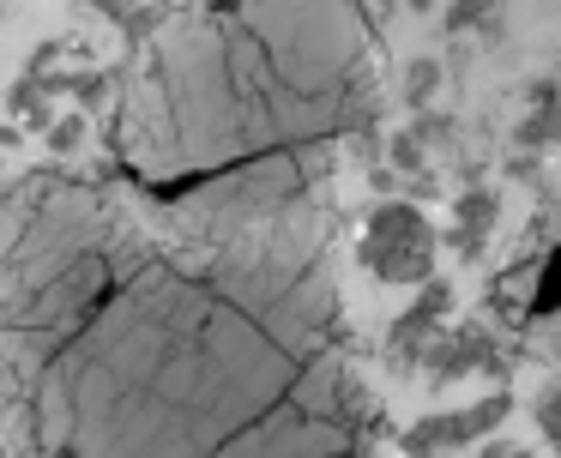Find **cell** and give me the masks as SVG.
<instances>
[{
    "label": "cell",
    "mask_w": 561,
    "mask_h": 458,
    "mask_svg": "<svg viewBox=\"0 0 561 458\" xmlns=\"http://www.w3.org/2000/svg\"><path fill=\"white\" fill-rule=\"evenodd\" d=\"M423 374L428 386H453L465 374H507V362H501V344L483 320H465L453 332H435V344L423 350Z\"/></svg>",
    "instance_id": "obj_3"
},
{
    "label": "cell",
    "mask_w": 561,
    "mask_h": 458,
    "mask_svg": "<svg viewBox=\"0 0 561 458\" xmlns=\"http://www.w3.org/2000/svg\"><path fill=\"white\" fill-rule=\"evenodd\" d=\"M501 458H537V453H525V446H507V453H501Z\"/></svg>",
    "instance_id": "obj_16"
},
{
    "label": "cell",
    "mask_w": 561,
    "mask_h": 458,
    "mask_svg": "<svg viewBox=\"0 0 561 458\" xmlns=\"http://www.w3.org/2000/svg\"><path fill=\"white\" fill-rule=\"evenodd\" d=\"M501 224V193L495 187H465L459 199H453V229H447V241H453V253H465V260H483V248H489V229Z\"/></svg>",
    "instance_id": "obj_5"
},
{
    "label": "cell",
    "mask_w": 561,
    "mask_h": 458,
    "mask_svg": "<svg viewBox=\"0 0 561 458\" xmlns=\"http://www.w3.org/2000/svg\"><path fill=\"white\" fill-rule=\"evenodd\" d=\"M453 308H459V289H453L440 272L428 277V284H416V301L392 320V332H387V362H392V368H399V374L423 368V350L435 344V332L447 325Z\"/></svg>",
    "instance_id": "obj_2"
},
{
    "label": "cell",
    "mask_w": 561,
    "mask_h": 458,
    "mask_svg": "<svg viewBox=\"0 0 561 458\" xmlns=\"http://www.w3.org/2000/svg\"><path fill=\"white\" fill-rule=\"evenodd\" d=\"M531 416H537V428H543V440L561 453V374L543 380V392L531 398Z\"/></svg>",
    "instance_id": "obj_9"
},
{
    "label": "cell",
    "mask_w": 561,
    "mask_h": 458,
    "mask_svg": "<svg viewBox=\"0 0 561 458\" xmlns=\"http://www.w3.org/2000/svg\"><path fill=\"white\" fill-rule=\"evenodd\" d=\"M356 260H363V272L375 277V284H399V289H416L435 277V260H440V236H416V241H363L356 248Z\"/></svg>",
    "instance_id": "obj_4"
},
{
    "label": "cell",
    "mask_w": 561,
    "mask_h": 458,
    "mask_svg": "<svg viewBox=\"0 0 561 458\" xmlns=\"http://www.w3.org/2000/svg\"><path fill=\"white\" fill-rule=\"evenodd\" d=\"M91 7H98V12H110V19H127V12L139 7V0H91Z\"/></svg>",
    "instance_id": "obj_14"
},
{
    "label": "cell",
    "mask_w": 561,
    "mask_h": 458,
    "mask_svg": "<svg viewBox=\"0 0 561 458\" xmlns=\"http://www.w3.org/2000/svg\"><path fill=\"white\" fill-rule=\"evenodd\" d=\"M404 7H416V12H428V7H435V0H404Z\"/></svg>",
    "instance_id": "obj_17"
},
{
    "label": "cell",
    "mask_w": 561,
    "mask_h": 458,
    "mask_svg": "<svg viewBox=\"0 0 561 458\" xmlns=\"http://www.w3.org/2000/svg\"><path fill=\"white\" fill-rule=\"evenodd\" d=\"M0 108H7V103H0ZM0 145H19V127H13V121H0Z\"/></svg>",
    "instance_id": "obj_15"
},
{
    "label": "cell",
    "mask_w": 561,
    "mask_h": 458,
    "mask_svg": "<svg viewBox=\"0 0 561 458\" xmlns=\"http://www.w3.org/2000/svg\"><path fill=\"white\" fill-rule=\"evenodd\" d=\"M387 163L399 169V175H423V169H428V145L404 127V133H392V139H387Z\"/></svg>",
    "instance_id": "obj_10"
},
{
    "label": "cell",
    "mask_w": 561,
    "mask_h": 458,
    "mask_svg": "<svg viewBox=\"0 0 561 458\" xmlns=\"http://www.w3.org/2000/svg\"><path fill=\"white\" fill-rule=\"evenodd\" d=\"M411 133H416L423 145H453V121H447V115H435V108H416Z\"/></svg>",
    "instance_id": "obj_13"
},
{
    "label": "cell",
    "mask_w": 561,
    "mask_h": 458,
    "mask_svg": "<svg viewBox=\"0 0 561 458\" xmlns=\"http://www.w3.org/2000/svg\"><path fill=\"white\" fill-rule=\"evenodd\" d=\"M440 79H447V67H440L435 55H416L411 67H404V103L428 108V103H435V91H440Z\"/></svg>",
    "instance_id": "obj_8"
},
{
    "label": "cell",
    "mask_w": 561,
    "mask_h": 458,
    "mask_svg": "<svg viewBox=\"0 0 561 458\" xmlns=\"http://www.w3.org/2000/svg\"><path fill=\"white\" fill-rule=\"evenodd\" d=\"M513 416V398L507 392H489L465 410H435V416H416L411 428L399 434V446L411 458H440V453H465L471 440H489L501 422Z\"/></svg>",
    "instance_id": "obj_1"
},
{
    "label": "cell",
    "mask_w": 561,
    "mask_h": 458,
    "mask_svg": "<svg viewBox=\"0 0 561 458\" xmlns=\"http://www.w3.org/2000/svg\"><path fill=\"white\" fill-rule=\"evenodd\" d=\"M513 145H519V151H549V145H561V96L556 103H537L531 115L513 127Z\"/></svg>",
    "instance_id": "obj_7"
},
{
    "label": "cell",
    "mask_w": 561,
    "mask_h": 458,
    "mask_svg": "<svg viewBox=\"0 0 561 458\" xmlns=\"http://www.w3.org/2000/svg\"><path fill=\"white\" fill-rule=\"evenodd\" d=\"M556 313H561V248H549L543 260H537V284H531L525 320H556Z\"/></svg>",
    "instance_id": "obj_6"
},
{
    "label": "cell",
    "mask_w": 561,
    "mask_h": 458,
    "mask_svg": "<svg viewBox=\"0 0 561 458\" xmlns=\"http://www.w3.org/2000/svg\"><path fill=\"white\" fill-rule=\"evenodd\" d=\"M43 139H49L55 157H73L79 145H85V108H67V115H55V127L43 133Z\"/></svg>",
    "instance_id": "obj_11"
},
{
    "label": "cell",
    "mask_w": 561,
    "mask_h": 458,
    "mask_svg": "<svg viewBox=\"0 0 561 458\" xmlns=\"http://www.w3.org/2000/svg\"><path fill=\"white\" fill-rule=\"evenodd\" d=\"M495 12H501V0H453L440 24H447V31L459 36V31H477V24H489Z\"/></svg>",
    "instance_id": "obj_12"
}]
</instances>
